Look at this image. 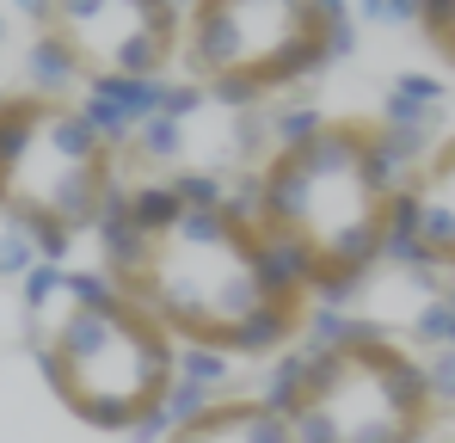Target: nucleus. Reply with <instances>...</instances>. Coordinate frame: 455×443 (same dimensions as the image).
Wrapping results in <instances>:
<instances>
[{"mask_svg":"<svg viewBox=\"0 0 455 443\" xmlns=\"http://www.w3.org/2000/svg\"><path fill=\"white\" fill-rule=\"evenodd\" d=\"M99 271L148 308L179 351L283 358L307 333L314 295L216 173L117 185L99 222Z\"/></svg>","mask_w":455,"mask_h":443,"instance_id":"nucleus-1","label":"nucleus"},{"mask_svg":"<svg viewBox=\"0 0 455 443\" xmlns=\"http://www.w3.org/2000/svg\"><path fill=\"white\" fill-rule=\"evenodd\" d=\"M234 204L314 302H351L387 259L400 179L381 160V124L320 117L307 136L271 148Z\"/></svg>","mask_w":455,"mask_h":443,"instance_id":"nucleus-2","label":"nucleus"},{"mask_svg":"<svg viewBox=\"0 0 455 443\" xmlns=\"http://www.w3.org/2000/svg\"><path fill=\"white\" fill-rule=\"evenodd\" d=\"M25 333L50 394L92 431L166 438V400L179 388V339L136 308L105 271H25Z\"/></svg>","mask_w":455,"mask_h":443,"instance_id":"nucleus-3","label":"nucleus"},{"mask_svg":"<svg viewBox=\"0 0 455 443\" xmlns=\"http://www.w3.org/2000/svg\"><path fill=\"white\" fill-rule=\"evenodd\" d=\"M277 400L302 443H425L443 419L431 400L425 358L381 326H320L271 375Z\"/></svg>","mask_w":455,"mask_h":443,"instance_id":"nucleus-4","label":"nucleus"},{"mask_svg":"<svg viewBox=\"0 0 455 443\" xmlns=\"http://www.w3.org/2000/svg\"><path fill=\"white\" fill-rule=\"evenodd\" d=\"M117 197V148L99 136L80 99L56 93H0V216L19 228L44 265H62L80 234Z\"/></svg>","mask_w":455,"mask_h":443,"instance_id":"nucleus-5","label":"nucleus"},{"mask_svg":"<svg viewBox=\"0 0 455 443\" xmlns=\"http://www.w3.org/2000/svg\"><path fill=\"white\" fill-rule=\"evenodd\" d=\"M351 56V12L339 0H197L185 6L179 62L191 86L246 111Z\"/></svg>","mask_w":455,"mask_h":443,"instance_id":"nucleus-6","label":"nucleus"},{"mask_svg":"<svg viewBox=\"0 0 455 443\" xmlns=\"http://www.w3.org/2000/svg\"><path fill=\"white\" fill-rule=\"evenodd\" d=\"M25 19L56 37L86 80H160L185 44V6L172 0H31Z\"/></svg>","mask_w":455,"mask_h":443,"instance_id":"nucleus-7","label":"nucleus"},{"mask_svg":"<svg viewBox=\"0 0 455 443\" xmlns=\"http://www.w3.org/2000/svg\"><path fill=\"white\" fill-rule=\"evenodd\" d=\"M387 259L419 271V278L455 271V136L431 148V160L406 179L400 210H394Z\"/></svg>","mask_w":455,"mask_h":443,"instance_id":"nucleus-8","label":"nucleus"},{"mask_svg":"<svg viewBox=\"0 0 455 443\" xmlns=\"http://www.w3.org/2000/svg\"><path fill=\"white\" fill-rule=\"evenodd\" d=\"M160 443H302L290 413L265 394H216L204 413L172 425Z\"/></svg>","mask_w":455,"mask_h":443,"instance_id":"nucleus-9","label":"nucleus"},{"mask_svg":"<svg viewBox=\"0 0 455 443\" xmlns=\"http://www.w3.org/2000/svg\"><path fill=\"white\" fill-rule=\"evenodd\" d=\"M419 31L431 37L437 62L455 68V0H419Z\"/></svg>","mask_w":455,"mask_h":443,"instance_id":"nucleus-10","label":"nucleus"},{"mask_svg":"<svg viewBox=\"0 0 455 443\" xmlns=\"http://www.w3.org/2000/svg\"><path fill=\"white\" fill-rule=\"evenodd\" d=\"M130 148H142L148 160H172L179 148H185V124H172V117H148L142 130H136V142Z\"/></svg>","mask_w":455,"mask_h":443,"instance_id":"nucleus-11","label":"nucleus"},{"mask_svg":"<svg viewBox=\"0 0 455 443\" xmlns=\"http://www.w3.org/2000/svg\"><path fill=\"white\" fill-rule=\"evenodd\" d=\"M425 375H431L437 413H455V351H431V358H425Z\"/></svg>","mask_w":455,"mask_h":443,"instance_id":"nucleus-12","label":"nucleus"},{"mask_svg":"<svg viewBox=\"0 0 455 443\" xmlns=\"http://www.w3.org/2000/svg\"><path fill=\"white\" fill-rule=\"evenodd\" d=\"M370 19H419V6H412V0H376Z\"/></svg>","mask_w":455,"mask_h":443,"instance_id":"nucleus-13","label":"nucleus"}]
</instances>
